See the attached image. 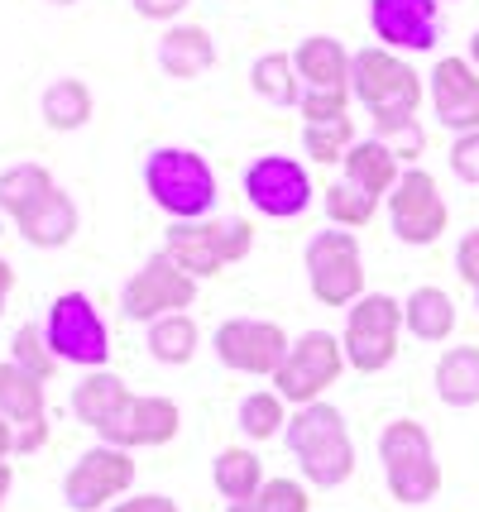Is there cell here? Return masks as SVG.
I'll return each mask as SVG.
<instances>
[{
  "label": "cell",
  "mask_w": 479,
  "mask_h": 512,
  "mask_svg": "<svg viewBox=\"0 0 479 512\" xmlns=\"http://www.w3.org/2000/svg\"><path fill=\"white\" fill-rule=\"evenodd\" d=\"M144 192L173 221H206L216 211V173L192 149H154L144 158Z\"/></svg>",
  "instance_id": "2"
},
{
  "label": "cell",
  "mask_w": 479,
  "mask_h": 512,
  "mask_svg": "<svg viewBox=\"0 0 479 512\" xmlns=\"http://www.w3.org/2000/svg\"><path fill=\"white\" fill-rule=\"evenodd\" d=\"M10 364H20L24 374H34L39 383H48V374L58 369V355L48 350V335L39 326H20V335L10 340Z\"/></svg>",
  "instance_id": "35"
},
{
  "label": "cell",
  "mask_w": 479,
  "mask_h": 512,
  "mask_svg": "<svg viewBox=\"0 0 479 512\" xmlns=\"http://www.w3.org/2000/svg\"><path fill=\"white\" fill-rule=\"evenodd\" d=\"M192 302H197V278L183 273L168 254H154V259L125 283V292H120V312L130 316V321H144V326H154L163 316L187 312Z\"/></svg>",
  "instance_id": "10"
},
{
  "label": "cell",
  "mask_w": 479,
  "mask_h": 512,
  "mask_svg": "<svg viewBox=\"0 0 479 512\" xmlns=\"http://www.w3.org/2000/svg\"><path fill=\"white\" fill-rule=\"evenodd\" d=\"M245 197L259 216H274V221H293L312 206V178L297 158L283 154H264L245 168Z\"/></svg>",
  "instance_id": "14"
},
{
  "label": "cell",
  "mask_w": 479,
  "mask_h": 512,
  "mask_svg": "<svg viewBox=\"0 0 479 512\" xmlns=\"http://www.w3.org/2000/svg\"><path fill=\"white\" fill-rule=\"evenodd\" d=\"M350 58H355V53H345L341 39L307 34L293 53L302 91H350Z\"/></svg>",
  "instance_id": "18"
},
{
  "label": "cell",
  "mask_w": 479,
  "mask_h": 512,
  "mask_svg": "<svg viewBox=\"0 0 479 512\" xmlns=\"http://www.w3.org/2000/svg\"><path fill=\"white\" fill-rule=\"evenodd\" d=\"M44 441H48V417L15 426V455H34V450H44Z\"/></svg>",
  "instance_id": "40"
},
{
  "label": "cell",
  "mask_w": 479,
  "mask_h": 512,
  "mask_svg": "<svg viewBox=\"0 0 479 512\" xmlns=\"http://www.w3.org/2000/svg\"><path fill=\"white\" fill-rule=\"evenodd\" d=\"M288 450H293L297 469L307 484L317 489H336L355 474V441L345 431V417L326 402H307L288 417Z\"/></svg>",
  "instance_id": "1"
},
{
  "label": "cell",
  "mask_w": 479,
  "mask_h": 512,
  "mask_svg": "<svg viewBox=\"0 0 479 512\" xmlns=\"http://www.w3.org/2000/svg\"><path fill=\"white\" fill-rule=\"evenodd\" d=\"M178 426H183L178 402L135 398V393H130V402H125L96 436H101L106 446H120V450H154V446H168V441L178 436Z\"/></svg>",
  "instance_id": "15"
},
{
  "label": "cell",
  "mask_w": 479,
  "mask_h": 512,
  "mask_svg": "<svg viewBox=\"0 0 479 512\" xmlns=\"http://www.w3.org/2000/svg\"><path fill=\"white\" fill-rule=\"evenodd\" d=\"M451 173H456L460 182L479 187V130L456 134V144H451Z\"/></svg>",
  "instance_id": "37"
},
{
  "label": "cell",
  "mask_w": 479,
  "mask_h": 512,
  "mask_svg": "<svg viewBox=\"0 0 479 512\" xmlns=\"http://www.w3.org/2000/svg\"><path fill=\"white\" fill-rule=\"evenodd\" d=\"M149 355L159 359V364H173V369L192 364V355H197V321L187 312L154 321L149 326Z\"/></svg>",
  "instance_id": "30"
},
{
  "label": "cell",
  "mask_w": 479,
  "mask_h": 512,
  "mask_svg": "<svg viewBox=\"0 0 479 512\" xmlns=\"http://www.w3.org/2000/svg\"><path fill=\"white\" fill-rule=\"evenodd\" d=\"M470 292H475V307H479V283H475V288H470Z\"/></svg>",
  "instance_id": "47"
},
{
  "label": "cell",
  "mask_w": 479,
  "mask_h": 512,
  "mask_svg": "<svg viewBox=\"0 0 479 512\" xmlns=\"http://www.w3.org/2000/svg\"><path fill=\"white\" fill-rule=\"evenodd\" d=\"M345 182H355V187H365L374 197H388L393 187H398V154L388 149L384 139H355L350 144V154H345Z\"/></svg>",
  "instance_id": "22"
},
{
  "label": "cell",
  "mask_w": 479,
  "mask_h": 512,
  "mask_svg": "<svg viewBox=\"0 0 479 512\" xmlns=\"http://www.w3.org/2000/svg\"><path fill=\"white\" fill-rule=\"evenodd\" d=\"M369 29L388 48L432 53L441 39V0H369Z\"/></svg>",
  "instance_id": "16"
},
{
  "label": "cell",
  "mask_w": 479,
  "mask_h": 512,
  "mask_svg": "<svg viewBox=\"0 0 479 512\" xmlns=\"http://www.w3.org/2000/svg\"><path fill=\"white\" fill-rule=\"evenodd\" d=\"M15 225H20V235L34 249H63L72 235H77V201H72L63 187H53V192Z\"/></svg>",
  "instance_id": "20"
},
{
  "label": "cell",
  "mask_w": 479,
  "mask_h": 512,
  "mask_svg": "<svg viewBox=\"0 0 479 512\" xmlns=\"http://www.w3.org/2000/svg\"><path fill=\"white\" fill-rule=\"evenodd\" d=\"M403 326H408L417 340H427V345L451 340V331H456V302H451V292L412 288L408 302H403Z\"/></svg>",
  "instance_id": "23"
},
{
  "label": "cell",
  "mask_w": 479,
  "mask_h": 512,
  "mask_svg": "<svg viewBox=\"0 0 479 512\" xmlns=\"http://www.w3.org/2000/svg\"><path fill=\"white\" fill-rule=\"evenodd\" d=\"M10 288H15V268L0 259V316H5V297H10Z\"/></svg>",
  "instance_id": "43"
},
{
  "label": "cell",
  "mask_w": 479,
  "mask_h": 512,
  "mask_svg": "<svg viewBox=\"0 0 479 512\" xmlns=\"http://www.w3.org/2000/svg\"><path fill=\"white\" fill-rule=\"evenodd\" d=\"M135 10L144 20H173L187 10V0H135Z\"/></svg>",
  "instance_id": "41"
},
{
  "label": "cell",
  "mask_w": 479,
  "mask_h": 512,
  "mask_svg": "<svg viewBox=\"0 0 479 512\" xmlns=\"http://www.w3.org/2000/svg\"><path fill=\"white\" fill-rule=\"evenodd\" d=\"M446 221H451V211H446V197H441L432 173L412 168L388 192V225H393V235L403 245H417V249L436 245L446 235Z\"/></svg>",
  "instance_id": "13"
},
{
  "label": "cell",
  "mask_w": 479,
  "mask_h": 512,
  "mask_svg": "<svg viewBox=\"0 0 479 512\" xmlns=\"http://www.w3.org/2000/svg\"><path fill=\"white\" fill-rule=\"evenodd\" d=\"M159 63L168 77L192 82V77H202L206 67L216 63V44H211V34L197 29V24H178V29H168L159 39Z\"/></svg>",
  "instance_id": "21"
},
{
  "label": "cell",
  "mask_w": 479,
  "mask_h": 512,
  "mask_svg": "<svg viewBox=\"0 0 479 512\" xmlns=\"http://www.w3.org/2000/svg\"><path fill=\"white\" fill-rule=\"evenodd\" d=\"M10 455H15V426H10L5 417H0V465H5Z\"/></svg>",
  "instance_id": "42"
},
{
  "label": "cell",
  "mask_w": 479,
  "mask_h": 512,
  "mask_svg": "<svg viewBox=\"0 0 479 512\" xmlns=\"http://www.w3.org/2000/svg\"><path fill=\"white\" fill-rule=\"evenodd\" d=\"M226 512H312V498H307V484L297 479H269L250 503H235Z\"/></svg>",
  "instance_id": "34"
},
{
  "label": "cell",
  "mask_w": 479,
  "mask_h": 512,
  "mask_svg": "<svg viewBox=\"0 0 479 512\" xmlns=\"http://www.w3.org/2000/svg\"><path fill=\"white\" fill-rule=\"evenodd\" d=\"M398 340H403V302L388 292H365L350 312H345V364L360 374H379L398 359Z\"/></svg>",
  "instance_id": "7"
},
{
  "label": "cell",
  "mask_w": 479,
  "mask_h": 512,
  "mask_svg": "<svg viewBox=\"0 0 479 512\" xmlns=\"http://www.w3.org/2000/svg\"><path fill=\"white\" fill-rule=\"evenodd\" d=\"M345 374V345L331 331H302L274 374V393L293 407L321 402V393Z\"/></svg>",
  "instance_id": "9"
},
{
  "label": "cell",
  "mask_w": 479,
  "mask_h": 512,
  "mask_svg": "<svg viewBox=\"0 0 479 512\" xmlns=\"http://www.w3.org/2000/svg\"><path fill=\"white\" fill-rule=\"evenodd\" d=\"M211 479H216V493L226 498L230 508H235V503H250L254 493L269 484V479H264V460H259L250 446L221 450V455H216V469H211Z\"/></svg>",
  "instance_id": "25"
},
{
  "label": "cell",
  "mask_w": 479,
  "mask_h": 512,
  "mask_svg": "<svg viewBox=\"0 0 479 512\" xmlns=\"http://www.w3.org/2000/svg\"><path fill=\"white\" fill-rule=\"evenodd\" d=\"M379 460H384L388 493L398 503L417 508V503H432L441 493V465H436L432 436L422 422H408V417L388 422L384 436H379Z\"/></svg>",
  "instance_id": "4"
},
{
  "label": "cell",
  "mask_w": 479,
  "mask_h": 512,
  "mask_svg": "<svg viewBox=\"0 0 479 512\" xmlns=\"http://www.w3.org/2000/svg\"><path fill=\"white\" fill-rule=\"evenodd\" d=\"M53 187H58V182H53V173H48L44 163H15V168L0 173V211H5L10 221H24Z\"/></svg>",
  "instance_id": "26"
},
{
  "label": "cell",
  "mask_w": 479,
  "mask_h": 512,
  "mask_svg": "<svg viewBox=\"0 0 479 512\" xmlns=\"http://www.w3.org/2000/svg\"><path fill=\"white\" fill-rule=\"evenodd\" d=\"M432 111L446 130H479V67L470 58H441L432 67Z\"/></svg>",
  "instance_id": "17"
},
{
  "label": "cell",
  "mask_w": 479,
  "mask_h": 512,
  "mask_svg": "<svg viewBox=\"0 0 479 512\" xmlns=\"http://www.w3.org/2000/svg\"><path fill=\"white\" fill-rule=\"evenodd\" d=\"M350 96L374 115V125L412 120L422 106V77L388 48H360L350 58Z\"/></svg>",
  "instance_id": "3"
},
{
  "label": "cell",
  "mask_w": 479,
  "mask_h": 512,
  "mask_svg": "<svg viewBox=\"0 0 479 512\" xmlns=\"http://www.w3.org/2000/svg\"><path fill=\"white\" fill-rule=\"evenodd\" d=\"M250 249V221H235V216L230 221H173L168 240H163V254L192 278H216L221 268L240 264Z\"/></svg>",
  "instance_id": "5"
},
{
  "label": "cell",
  "mask_w": 479,
  "mask_h": 512,
  "mask_svg": "<svg viewBox=\"0 0 479 512\" xmlns=\"http://www.w3.org/2000/svg\"><path fill=\"white\" fill-rule=\"evenodd\" d=\"M10 484H15V474H10V465H0V508H5V498H10Z\"/></svg>",
  "instance_id": "44"
},
{
  "label": "cell",
  "mask_w": 479,
  "mask_h": 512,
  "mask_svg": "<svg viewBox=\"0 0 479 512\" xmlns=\"http://www.w3.org/2000/svg\"><path fill=\"white\" fill-rule=\"evenodd\" d=\"M240 431L250 436V441H274L288 431V407L278 393H250V398L240 402Z\"/></svg>",
  "instance_id": "32"
},
{
  "label": "cell",
  "mask_w": 479,
  "mask_h": 512,
  "mask_svg": "<svg viewBox=\"0 0 479 512\" xmlns=\"http://www.w3.org/2000/svg\"><path fill=\"white\" fill-rule=\"evenodd\" d=\"M96 101H92V87L77 82V77H58L53 87L44 91V125L48 130H82L92 120Z\"/></svg>",
  "instance_id": "28"
},
{
  "label": "cell",
  "mask_w": 479,
  "mask_h": 512,
  "mask_svg": "<svg viewBox=\"0 0 479 512\" xmlns=\"http://www.w3.org/2000/svg\"><path fill=\"white\" fill-rule=\"evenodd\" d=\"M0 417L10 426L39 422L44 417V383L34 374H24L20 364H0Z\"/></svg>",
  "instance_id": "27"
},
{
  "label": "cell",
  "mask_w": 479,
  "mask_h": 512,
  "mask_svg": "<svg viewBox=\"0 0 479 512\" xmlns=\"http://www.w3.org/2000/svg\"><path fill=\"white\" fill-rule=\"evenodd\" d=\"M216 345V359L235 369V374H254V379H274L288 359V331L274 326V321H254V316H235L226 326H216L211 335Z\"/></svg>",
  "instance_id": "11"
},
{
  "label": "cell",
  "mask_w": 479,
  "mask_h": 512,
  "mask_svg": "<svg viewBox=\"0 0 479 512\" xmlns=\"http://www.w3.org/2000/svg\"><path fill=\"white\" fill-rule=\"evenodd\" d=\"M307 288L321 307H355L365 297V259H360V240L350 230H317L307 240Z\"/></svg>",
  "instance_id": "6"
},
{
  "label": "cell",
  "mask_w": 479,
  "mask_h": 512,
  "mask_svg": "<svg viewBox=\"0 0 479 512\" xmlns=\"http://www.w3.org/2000/svg\"><path fill=\"white\" fill-rule=\"evenodd\" d=\"M250 87L274 106H297L302 101V77H297V63L288 53H264L250 67Z\"/></svg>",
  "instance_id": "29"
},
{
  "label": "cell",
  "mask_w": 479,
  "mask_h": 512,
  "mask_svg": "<svg viewBox=\"0 0 479 512\" xmlns=\"http://www.w3.org/2000/svg\"><path fill=\"white\" fill-rule=\"evenodd\" d=\"M436 398L446 407H475L479 402V345H451L436 359Z\"/></svg>",
  "instance_id": "24"
},
{
  "label": "cell",
  "mask_w": 479,
  "mask_h": 512,
  "mask_svg": "<svg viewBox=\"0 0 479 512\" xmlns=\"http://www.w3.org/2000/svg\"><path fill=\"white\" fill-rule=\"evenodd\" d=\"M350 144H355V125H350V115H345V120L302 125V154L312 158V163H345Z\"/></svg>",
  "instance_id": "31"
},
{
  "label": "cell",
  "mask_w": 479,
  "mask_h": 512,
  "mask_svg": "<svg viewBox=\"0 0 479 512\" xmlns=\"http://www.w3.org/2000/svg\"><path fill=\"white\" fill-rule=\"evenodd\" d=\"M48 5H77V0H48Z\"/></svg>",
  "instance_id": "46"
},
{
  "label": "cell",
  "mask_w": 479,
  "mask_h": 512,
  "mask_svg": "<svg viewBox=\"0 0 479 512\" xmlns=\"http://www.w3.org/2000/svg\"><path fill=\"white\" fill-rule=\"evenodd\" d=\"M125 402H130V388H125L120 374H111V369H87L82 383L72 388V417L82 426H96V431H101Z\"/></svg>",
  "instance_id": "19"
},
{
  "label": "cell",
  "mask_w": 479,
  "mask_h": 512,
  "mask_svg": "<svg viewBox=\"0 0 479 512\" xmlns=\"http://www.w3.org/2000/svg\"><path fill=\"white\" fill-rule=\"evenodd\" d=\"M456 273L465 278V288L479 283V230H470V235L456 245Z\"/></svg>",
  "instance_id": "38"
},
{
  "label": "cell",
  "mask_w": 479,
  "mask_h": 512,
  "mask_svg": "<svg viewBox=\"0 0 479 512\" xmlns=\"http://www.w3.org/2000/svg\"><path fill=\"white\" fill-rule=\"evenodd\" d=\"M470 63L479 67V29H475V39H470Z\"/></svg>",
  "instance_id": "45"
},
{
  "label": "cell",
  "mask_w": 479,
  "mask_h": 512,
  "mask_svg": "<svg viewBox=\"0 0 479 512\" xmlns=\"http://www.w3.org/2000/svg\"><path fill=\"white\" fill-rule=\"evenodd\" d=\"M106 512H178V503L163 498V493H135V498H120V503Z\"/></svg>",
  "instance_id": "39"
},
{
  "label": "cell",
  "mask_w": 479,
  "mask_h": 512,
  "mask_svg": "<svg viewBox=\"0 0 479 512\" xmlns=\"http://www.w3.org/2000/svg\"><path fill=\"white\" fill-rule=\"evenodd\" d=\"M379 201H384V197H374V192L355 187V182H336V187H326V216L341 225V230H355V225L374 221Z\"/></svg>",
  "instance_id": "33"
},
{
  "label": "cell",
  "mask_w": 479,
  "mask_h": 512,
  "mask_svg": "<svg viewBox=\"0 0 479 512\" xmlns=\"http://www.w3.org/2000/svg\"><path fill=\"white\" fill-rule=\"evenodd\" d=\"M135 484V450L101 446L87 450L63 479V498L72 512H101L111 508V498H125Z\"/></svg>",
  "instance_id": "12"
},
{
  "label": "cell",
  "mask_w": 479,
  "mask_h": 512,
  "mask_svg": "<svg viewBox=\"0 0 479 512\" xmlns=\"http://www.w3.org/2000/svg\"><path fill=\"white\" fill-rule=\"evenodd\" d=\"M44 335H48V350L63 359V364H77V369H106V359H111L106 321L96 316V302L87 297V292H63V297H53Z\"/></svg>",
  "instance_id": "8"
},
{
  "label": "cell",
  "mask_w": 479,
  "mask_h": 512,
  "mask_svg": "<svg viewBox=\"0 0 479 512\" xmlns=\"http://www.w3.org/2000/svg\"><path fill=\"white\" fill-rule=\"evenodd\" d=\"M345 106H350V91H302V101H297V111L307 115V125L345 120Z\"/></svg>",
  "instance_id": "36"
}]
</instances>
